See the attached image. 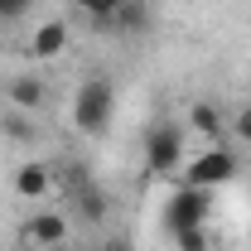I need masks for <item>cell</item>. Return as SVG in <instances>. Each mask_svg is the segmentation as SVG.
Masks as SVG:
<instances>
[{
	"label": "cell",
	"mask_w": 251,
	"mask_h": 251,
	"mask_svg": "<svg viewBox=\"0 0 251 251\" xmlns=\"http://www.w3.org/2000/svg\"><path fill=\"white\" fill-rule=\"evenodd\" d=\"M111 111H116V92H111V82L106 77H87L77 97H73V126L82 130V135H101L106 126H111Z\"/></svg>",
	"instance_id": "1"
},
{
	"label": "cell",
	"mask_w": 251,
	"mask_h": 251,
	"mask_svg": "<svg viewBox=\"0 0 251 251\" xmlns=\"http://www.w3.org/2000/svg\"><path fill=\"white\" fill-rule=\"evenodd\" d=\"M237 179V155L227 150V145H203L193 159H184V184H193V188H222V184H232Z\"/></svg>",
	"instance_id": "2"
},
{
	"label": "cell",
	"mask_w": 251,
	"mask_h": 251,
	"mask_svg": "<svg viewBox=\"0 0 251 251\" xmlns=\"http://www.w3.org/2000/svg\"><path fill=\"white\" fill-rule=\"evenodd\" d=\"M208 218H213V193L208 188H174L169 198H164V227L179 237V232H188V227H208Z\"/></svg>",
	"instance_id": "3"
},
{
	"label": "cell",
	"mask_w": 251,
	"mask_h": 251,
	"mask_svg": "<svg viewBox=\"0 0 251 251\" xmlns=\"http://www.w3.org/2000/svg\"><path fill=\"white\" fill-rule=\"evenodd\" d=\"M145 169L150 174L184 169V126L179 121H155L145 130Z\"/></svg>",
	"instance_id": "4"
},
{
	"label": "cell",
	"mask_w": 251,
	"mask_h": 251,
	"mask_svg": "<svg viewBox=\"0 0 251 251\" xmlns=\"http://www.w3.org/2000/svg\"><path fill=\"white\" fill-rule=\"evenodd\" d=\"M68 237H73V227H68V218L53 213V208L34 213V218L20 227V242L34 247V251H58V247H68Z\"/></svg>",
	"instance_id": "5"
},
{
	"label": "cell",
	"mask_w": 251,
	"mask_h": 251,
	"mask_svg": "<svg viewBox=\"0 0 251 251\" xmlns=\"http://www.w3.org/2000/svg\"><path fill=\"white\" fill-rule=\"evenodd\" d=\"M10 188H15V198H25V203H44V198L53 193V169H49L44 159H25V164L10 174Z\"/></svg>",
	"instance_id": "6"
},
{
	"label": "cell",
	"mask_w": 251,
	"mask_h": 251,
	"mask_svg": "<svg viewBox=\"0 0 251 251\" xmlns=\"http://www.w3.org/2000/svg\"><path fill=\"white\" fill-rule=\"evenodd\" d=\"M68 25L63 20H44L39 29L29 34V58H39V63H49V58H63L68 53Z\"/></svg>",
	"instance_id": "7"
},
{
	"label": "cell",
	"mask_w": 251,
	"mask_h": 251,
	"mask_svg": "<svg viewBox=\"0 0 251 251\" xmlns=\"http://www.w3.org/2000/svg\"><path fill=\"white\" fill-rule=\"evenodd\" d=\"M44 101H49V87H44L34 73H20V77L5 82V106H10V111H39Z\"/></svg>",
	"instance_id": "8"
},
{
	"label": "cell",
	"mask_w": 251,
	"mask_h": 251,
	"mask_svg": "<svg viewBox=\"0 0 251 251\" xmlns=\"http://www.w3.org/2000/svg\"><path fill=\"white\" fill-rule=\"evenodd\" d=\"M188 130H198V135H203V140H218L222 130H227V116H222V106L218 101H193V106H188Z\"/></svg>",
	"instance_id": "9"
},
{
	"label": "cell",
	"mask_w": 251,
	"mask_h": 251,
	"mask_svg": "<svg viewBox=\"0 0 251 251\" xmlns=\"http://www.w3.org/2000/svg\"><path fill=\"white\" fill-rule=\"evenodd\" d=\"M111 29H121V34H140V29H150V5H145V0H126L121 15L111 20Z\"/></svg>",
	"instance_id": "10"
},
{
	"label": "cell",
	"mask_w": 251,
	"mask_h": 251,
	"mask_svg": "<svg viewBox=\"0 0 251 251\" xmlns=\"http://www.w3.org/2000/svg\"><path fill=\"white\" fill-rule=\"evenodd\" d=\"M121 5H126V0H73V10H77L82 20H92V25H106V29H111V20L121 15Z\"/></svg>",
	"instance_id": "11"
},
{
	"label": "cell",
	"mask_w": 251,
	"mask_h": 251,
	"mask_svg": "<svg viewBox=\"0 0 251 251\" xmlns=\"http://www.w3.org/2000/svg\"><path fill=\"white\" fill-rule=\"evenodd\" d=\"M77 213H82L87 222H101V218H106V198H101V188H97V184H82V188H77Z\"/></svg>",
	"instance_id": "12"
},
{
	"label": "cell",
	"mask_w": 251,
	"mask_h": 251,
	"mask_svg": "<svg viewBox=\"0 0 251 251\" xmlns=\"http://www.w3.org/2000/svg\"><path fill=\"white\" fill-rule=\"evenodd\" d=\"M0 135H5V140H29L34 135L29 111H5V116H0Z\"/></svg>",
	"instance_id": "13"
},
{
	"label": "cell",
	"mask_w": 251,
	"mask_h": 251,
	"mask_svg": "<svg viewBox=\"0 0 251 251\" xmlns=\"http://www.w3.org/2000/svg\"><path fill=\"white\" fill-rule=\"evenodd\" d=\"M174 242H179V251H213L208 247V227H188V232H179Z\"/></svg>",
	"instance_id": "14"
},
{
	"label": "cell",
	"mask_w": 251,
	"mask_h": 251,
	"mask_svg": "<svg viewBox=\"0 0 251 251\" xmlns=\"http://www.w3.org/2000/svg\"><path fill=\"white\" fill-rule=\"evenodd\" d=\"M227 130H232L237 140H247V145H251V106H242V111H237V116L227 121Z\"/></svg>",
	"instance_id": "15"
},
{
	"label": "cell",
	"mask_w": 251,
	"mask_h": 251,
	"mask_svg": "<svg viewBox=\"0 0 251 251\" xmlns=\"http://www.w3.org/2000/svg\"><path fill=\"white\" fill-rule=\"evenodd\" d=\"M29 5H34V0H0V15H5V20H20Z\"/></svg>",
	"instance_id": "16"
},
{
	"label": "cell",
	"mask_w": 251,
	"mask_h": 251,
	"mask_svg": "<svg viewBox=\"0 0 251 251\" xmlns=\"http://www.w3.org/2000/svg\"><path fill=\"white\" fill-rule=\"evenodd\" d=\"M106 251H135V247H126V242H106Z\"/></svg>",
	"instance_id": "17"
},
{
	"label": "cell",
	"mask_w": 251,
	"mask_h": 251,
	"mask_svg": "<svg viewBox=\"0 0 251 251\" xmlns=\"http://www.w3.org/2000/svg\"><path fill=\"white\" fill-rule=\"evenodd\" d=\"M247 106H251V87H247Z\"/></svg>",
	"instance_id": "18"
},
{
	"label": "cell",
	"mask_w": 251,
	"mask_h": 251,
	"mask_svg": "<svg viewBox=\"0 0 251 251\" xmlns=\"http://www.w3.org/2000/svg\"><path fill=\"white\" fill-rule=\"evenodd\" d=\"M58 251H73V247H58Z\"/></svg>",
	"instance_id": "19"
}]
</instances>
